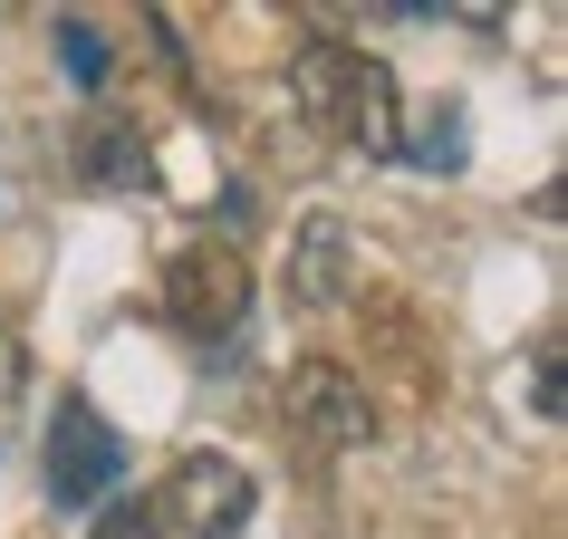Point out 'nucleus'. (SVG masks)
Listing matches in <instances>:
<instances>
[{"label": "nucleus", "mask_w": 568, "mask_h": 539, "mask_svg": "<svg viewBox=\"0 0 568 539\" xmlns=\"http://www.w3.org/2000/svg\"><path fill=\"white\" fill-rule=\"evenodd\" d=\"M290 88H300L318 135H337V145H357V154H405V106H395L386 59H366L347 39H308L300 59H290Z\"/></svg>", "instance_id": "nucleus-1"}, {"label": "nucleus", "mask_w": 568, "mask_h": 539, "mask_svg": "<svg viewBox=\"0 0 568 539\" xmlns=\"http://www.w3.org/2000/svg\"><path fill=\"white\" fill-rule=\"evenodd\" d=\"M125 491V434L97 415L88 395H68L49 424V501L59 510H106Z\"/></svg>", "instance_id": "nucleus-2"}, {"label": "nucleus", "mask_w": 568, "mask_h": 539, "mask_svg": "<svg viewBox=\"0 0 568 539\" xmlns=\"http://www.w3.org/2000/svg\"><path fill=\"white\" fill-rule=\"evenodd\" d=\"M154 510H164L183 539H241L251 510H261V481H251V462H232V452H183Z\"/></svg>", "instance_id": "nucleus-3"}, {"label": "nucleus", "mask_w": 568, "mask_h": 539, "mask_svg": "<svg viewBox=\"0 0 568 539\" xmlns=\"http://www.w3.org/2000/svg\"><path fill=\"white\" fill-rule=\"evenodd\" d=\"M241 299H251V270H241V251H222V241H193V251L164 261V318H174L183 337H232Z\"/></svg>", "instance_id": "nucleus-4"}, {"label": "nucleus", "mask_w": 568, "mask_h": 539, "mask_svg": "<svg viewBox=\"0 0 568 539\" xmlns=\"http://www.w3.org/2000/svg\"><path fill=\"white\" fill-rule=\"evenodd\" d=\"M290 415H300L308 444H328V452H357L366 434H376V405H366V386L347 376V366H328V357H308L300 376H290Z\"/></svg>", "instance_id": "nucleus-5"}, {"label": "nucleus", "mask_w": 568, "mask_h": 539, "mask_svg": "<svg viewBox=\"0 0 568 539\" xmlns=\"http://www.w3.org/2000/svg\"><path fill=\"white\" fill-rule=\"evenodd\" d=\"M347 289H357V270H347V222H337V212H308L300 241H290V299L337 308Z\"/></svg>", "instance_id": "nucleus-6"}, {"label": "nucleus", "mask_w": 568, "mask_h": 539, "mask_svg": "<svg viewBox=\"0 0 568 539\" xmlns=\"http://www.w3.org/2000/svg\"><path fill=\"white\" fill-rule=\"evenodd\" d=\"M78 174L97 183V193H135L145 183V135L125 116H88V135H78Z\"/></svg>", "instance_id": "nucleus-7"}, {"label": "nucleus", "mask_w": 568, "mask_h": 539, "mask_svg": "<svg viewBox=\"0 0 568 539\" xmlns=\"http://www.w3.org/2000/svg\"><path fill=\"white\" fill-rule=\"evenodd\" d=\"M88 539H164V510L145 501V491H116V501L97 510V530Z\"/></svg>", "instance_id": "nucleus-8"}, {"label": "nucleus", "mask_w": 568, "mask_h": 539, "mask_svg": "<svg viewBox=\"0 0 568 539\" xmlns=\"http://www.w3.org/2000/svg\"><path fill=\"white\" fill-rule=\"evenodd\" d=\"M59 59H68V78H78V88H106V39L88 30V20H59Z\"/></svg>", "instance_id": "nucleus-9"}, {"label": "nucleus", "mask_w": 568, "mask_h": 539, "mask_svg": "<svg viewBox=\"0 0 568 539\" xmlns=\"http://www.w3.org/2000/svg\"><path fill=\"white\" fill-rule=\"evenodd\" d=\"M415 164H434V174H444V164H463V116H453V106H434V116H424Z\"/></svg>", "instance_id": "nucleus-10"}, {"label": "nucleus", "mask_w": 568, "mask_h": 539, "mask_svg": "<svg viewBox=\"0 0 568 539\" xmlns=\"http://www.w3.org/2000/svg\"><path fill=\"white\" fill-rule=\"evenodd\" d=\"M530 405L549 424H559V405H568V395H559V337H539V347H530Z\"/></svg>", "instance_id": "nucleus-11"}, {"label": "nucleus", "mask_w": 568, "mask_h": 539, "mask_svg": "<svg viewBox=\"0 0 568 539\" xmlns=\"http://www.w3.org/2000/svg\"><path fill=\"white\" fill-rule=\"evenodd\" d=\"M10 395H20V347L0 337V415H10Z\"/></svg>", "instance_id": "nucleus-12"}]
</instances>
